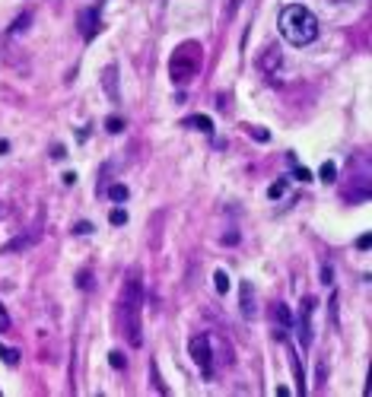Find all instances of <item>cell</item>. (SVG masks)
<instances>
[{"mask_svg":"<svg viewBox=\"0 0 372 397\" xmlns=\"http://www.w3.org/2000/svg\"><path fill=\"white\" fill-rule=\"evenodd\" d=\"M280 35L290 41V45H312V41L318 38V19L315 13L309 10V6L302 3H290L280 10Z\"/></svg>","mask_w":372,"mask_h":397,"instance_id":"6da1fadb","label":"cell"},{"mask_svg":"<svg viewBox=\"0 0 372 397\" xmlns=\"http://www.w3.org/2000/svg\"><path fill=\"white\" fill-rule=\"evenodd\" d=\"M140 302H143L140 280H131V283H127L124 299H121V324H124V334H127V343H131V347H140V343H143V334H140Z\"/></svg>","mask_w":372,"mask_h":397,"instance_id":"7a4b0ae2","label":"cell"},{"mask_svg":"<svg viewBox=\"0 0 372 397\" xmlns=\"http://www.w3.org/2000/svg\"><path fill=\"white\" fill-rule=\"evenodd\" d=\"M191 359L201 366L204 378H213V353H210V337H194L191 340Z\"/></svg>","mask_w":372,"mask_h":397,"instance_id":"3957f363","label":"cell"},{"mask_svg":"<svg viewBox=\"0 0 372 397\" xmlns=\"http://www.w3.org/2000/svg\"><path fill=\"white\" fill-rule=\"evenodd\" d=\"M197 67H201V57H194V60H185V51H178L175 57H172V67H169V73H172V80L175 83H185L188 76H191Z\"/></svg>","mask_w":372,"mask_h":397,"instance_id":"277c9868","label":"cell"},{"mask_svg":"<svg viewBox=\"0 0 372 397\" xmlns=\"http://www.w3.org/2000/svg\"><path fill=\"white\" fill-rule=\"evenodd\" d=\"M312 308H315V299L302 302V315H299V340H302V347L312 343Z\"/></svg>","mask_w":372,"mask_h":397,"instance_id":"5b68a950","label":"cell"},{"mask_svg":"<svg viewBox=\"0 0 372 397\" xmlns=\"http://www.w3.org/2000/svg\"><path fill=\"white\" fill-rule=\"evenodd\" d=\"M80 32H83L86 41L96 38V32H99V13L96 10H83V16H80Z\"/></svg>","mask_w":372,"mask_h":397,"instance_id":"8992f818","label":"cell"},{"mask_svg":"<svg viewBox=\"0 0 372 397\" xmlns=\"http://www.w3.org/2000/svg\"><path fill=\"white\" fill-rule=\"evenodd\" d=\"M115 64H108L105 67V73H102V83H105V92H108V99L111 102H118V83H115Z\"/></svg>","mask_w":372,"mask_h":397,"instance_id":"52a82bcc","label":"cell"},{"mask_svg":"<svg viewBox=\"0 0 372 397\" xmlns=\"http://www.w3.org/2000/svg\"><path fill=\"white\" fill-rule=\"evenodd\" d=\"M239 289H242V315H248V318H252V315H255V289L248 286V280L242 283Z\"/></svg>","mask_w":372,"mask_h":397,"instance_id":"ba28073f","label":"cell"},{"mask_svg":"<svg viewBox=\"0 0 372 397\" xmlns=\"http://www.w3.org/2000/svg\"><path fill=\"white\" fill-rule=\"evenodd\" d=\"M287 188H290V181H287V178H277L274 185H271V191H267V197H271V200H280V197L287 194Z\"/></svg>","mask_w":372,"mask_h":397,"instance_id":"9c48e42d","label":"cell"},{"mask_svg":"<svg viewBox=\"0 0 372 397\" xmlns=\"http://www.w3.org/2000/svg\"><path fill=\"white\" fill-rule=\"evenodd\" d=\"M213 286H216V292H220V296H226V292H229V273H226V270H216V273H213Z\"/></svg>","mask_w":372,"mask_h":397,"instance_id":"30bf717a","label":"cell"},{"mask_svg":"<svg viewBox=\"0 0 372 397\" xmlns=\"http://www.w3.org/2000/svg\"><path fill=\"white\" fill-rule=\"evenodd\" d=\"M0 359H3L6 366H16V362H19V350H13V347H6V343H0Z\"/></svg>","mask_w":372,"mask_h":397,"instance_id":"8fae6325","label":"cell"},{"mask_svg":"<svg viewBox=\"0 0 372 397\" xmlns=\"http://www.w3.org/2000/svg\"><path fill=\"white\" fill-rule=\"evenodd\" d=\"M274 315H277V321H280L283 327H290V324H293V315H290V308L283 305V302H277V305H274Z\"/></svg>","mask_w":372,"mask_h":397,"instance_id":"7c38bea8","label":"cell"},{"mask_svg":"<svg viewBox=\"0 0 372 397\" xmlns=\"http://www.w3.org/2000/svg\"><path fill=\"white\" fill-rule=\"evenodd\" d=\"M290 362H293V375H296V385H299V394H306V382H302V366L296 359V353L290 350Z\"/></svg>","mask_w":372,"mask_h":397,"instance_id":"4fadbf2b","label":"cell"},{"mask_svg":"<svg viewBox=\"0 0 372 397\" xmlns=\"http://www.w3.org/2000/svg\"><path fill=\"white\" fill-rule=\"evenodd\" d=\"M318 178H322L325 185H331V181L337 178V166H334V162H325V166H322V172H318Z\"/></svg>","mask_w":372,"mask_h":397,"instance_id":"5bb4252c","label":"cell"},{"mask_svg":"<svg viewBox=\"0 0 372 397\" xmlns=\"http://www.w3.org/2000/svg\"><path fill=\"white\" fill-rule=\"evenodd\" d=\"M191 124H194V127H201L204 134H213V121L207 118V115H194V118H191Z\"/></svg>","mask_w":372,"mask_h":397,"instance_id":"9a60e30c","label":"cell"},{"mask_svg":"<svg viewBox=\"0 0 372 397\" xmlns=\"http://www.w3.org/2000/svg\"><path fill=\"white\" fill-rule=\"evenodd\" d=\"M105 131H108V134H121V131H124V118L111 115V118L105 121Z\"/></svg>","mask_w":372,"mask_h":397,"instance_id":"2e32d148","label":"cell"},{"mask_svg":"<svg viewBox=\"0 0 372 397\" xmlns=\"http://www.w3.org/2000/svg\"><path fill=\"white\" fill-rule=\"evenodd\" d=\"M108 197H111V200H118V203H124L127 200V188L124 185H111L108 188Z\"/></svg>","mask_w":372,"mask_h":397,"instance_id":"e0dca14e","label":"cell"},{"mask_svg":"<svg viewBox=\"0 0 372 397\" xmlns=\"http://www.w3.org/2000/svg\"><path fill=\"white\" fill-rule=\"evenodd\" d=\"M108 366H111V369H124V366H127V359L121 356L118 350H111V353H108Z\"/></svg>","mask_w":372,"mask_h":397,"instance_id":"ac0fdd59","label":"cell"},{"mask_svg":"<svg viewBox=\"0 0 372 397\" xmlns=\"http://www.w3.org/2000/svg\"><path fill=\"white\" fill-rule=\"evenodd\" d=\"M111 226H124V222H127V213L124 210H121V206H118V210H111Z\"/></svg>","mask_w":372,"mask_h":397,"instance_id":"d6986e66","label":"cell"},{"mask_svg":"<svg viewBox=\"0 0 372 397\" xmlns=\"http://www.w3.org/2000/svg\"><path fill=\"white\" fill-rule=\"evenodd\" d=\"M293 178H299V181H312V172H309L306 166H296V169H293Z\"/></svg>","mask_w":372,"mask_h":397,"instance_id":"ffe728a7","label":"cell"},{"mask_svg":"<svg viewBox=\"0 0 372 397\" xmlns=\"http://www.w3.org/2000/svg\"><path fill=\"white\" fill-rule=\"evenodd\" d=\"M25 25H29V13H22V19H16V22L10 25V35H16V32L25 29Z\"/></svg>","mask_w":372,"mask_h":397,"instance_id":"44dd1931","label":"cell"},{"mask_svg":"<svg viewBox=\"0 0 372 397\" xmlns=\"http://www.w3.org/2000/svg\"><path fill=\"white\" fill-rule=\"evenodd\" d=\"M3 331H10V315H6V308L0 305V334Z\"/></svg>","mask_w":372,"mask_h":397,"instance_id":"7402d4cb","label":"cell"},{"mask_svg":"<svg viewBox=\"0 0 372 397\" xmlns=\"http://www.w3.org/2000/svg\"><path fill=\"white\" fill-rule=\"evenodd\" d=\"M73 232H76V235H86V232H92V222H76Z\"/></svg>","mask_w":372,"mask_h":397,"instance_id":"603a6c76","label":"cell"},{"mask_svg":"<svg viewBox=\"0 0 372 397\" xmlns=\"http://www.w3.org/2000/svg\"><path fill=\"white\" fill-rule=\"evenodd\" d=\"M252 134H255V140H261V143L271 140V137H267V131H261V127H252Z\"/></svg>","mask_w":372,"mask_h":397,"instance_id":"cb8c5ba5","label":"cell"},{"mask_svg":"<svg viewBox=\"0 0 372 397\" xmlns=\"http://www.w3.org/2000/svg\"><path fill=\"white\" fill-rule=\"evenodd\" d=\"M369 245H372V235H360V238H357V248H363V251H366Z\"/></svg>","mask_w":372,"mask_h":397,"instance_id":"d4e9b609","label":"cell"},{"mask_svg":"<svg viewBox=\"0 0 372 397\" xmlns=\"http://www.w3.org/2000/svg\"><path fill=\"white\" fill-rule=\"evenodd\" d=\"M64 185H76V175H73V172H64Z\"/></svg>","mask_w":372,"mask_h":397,"instance_id":"484cf974","label":"cell"},{"mask_svg":"<svg viewBox=\"0 0 372 397\" xmlns=\"http://www.w3.org/2000/svg\"><path fill=\"white\" fill-rule=\"evenodd\" d=\"M322 283H331V267H322Z\"/></svg>","mask_w":372,"mask_h":397,"instance_id":"4316f807","label":"cell"},{"mask_svg":"<svg viewBox=\"0 0 372 397\" xmlns=\"http://www.w3.org/2000/svg\"><path fill=\"white\" fill-rule=\"evenodd\" d=\"M6 150H10V143H6V140H0V156H3Z\"/></svg>","mask_w":372,"mask_h":397,"instance_id":"83f0119b","label":"cell"}]
</instances>
